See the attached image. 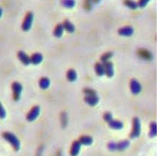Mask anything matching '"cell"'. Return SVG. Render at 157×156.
<instances>
[{
  "label": "cell",
  "instance_id": "obj_1",
  "mask_svg": "<svg viewBox=\"0 0 157 156\" xmlns=\"http://www.w3.org/2000/svg\"><path fill=\"white\" fill-rule=\"evenodd\" d=\"M2 136L7 142L10 143L11 146L13 147V149L16 151L19 150L21 147V143L16 135H14L13 133H10V132H5L2 134Z\"/></svg>",
  "mask_w": 157,
  "mask_h": 156
},
{
  "label": "cell",
  "instance_id": "obj_2",
  "mask_svg": "<svg viewBox=\"0 0 157 156\" xmlns=\"http://www.w3.org/2000/svg\"><path fill=\"white\" fill-rule=\"evenodd\" d=\"M130 142L128 140H123L122 142H120L117 143L115 142H110L108 144V149L111 151H122L127 149L129 147Z\"/></svg>",
  "mask_w": 157,
  "mask_h": 156
},
{
  "label": "cell",
  "instance_id": "obj_3",
  "mask_svg": "<svg viewBox=\"0 0 157 156\" xmlns=\"http://www.w3.org/2000/svg\"><path fill=\"white\" fill-rule=\"evenodd\" d=\"M141 132V123L139 118L134 117L133 119V129H132V133L130 134L131 139H136L140 135Z\"/></svg>",
  "mask_w": 157,
  "mask_h": 156
},
{
  "label": "cell",
  "instance_id": "obj_4",
  "mask_svg": "<svg viewBox=\"0 0 157 156\" xmlns=\"http://www.w3.org/2000/svg\"><path fill=\"white\" fill-rule=\"evenodd\" d=\"M33 18H34V16H33V13H28L27 16H26L25 18H24L23 24H22V29H23L24 31L27 32L30 29L32 25H33Z\"/></svg>",
  "mask_w": 157,
  "mask_h": 156
},
{
  "label": "cell",
  "instance_id": "obj_5",
  "mask_svg": "<svg viewBox=\"0 0 157 156\" xmlns=\"http://www.w3.org/2000/svg\"><path fill=\"white\" fill-rule=\"evenodd\" d=\"M40 112V108L38 106H35L31 109V111L28 113L27 116V120L29 122H33L38 117Z\"/></svg>",
  "mask_w": 157,
  "mask_h": 156
},
{
  "label": "cell",
  "instance_id": "obj_6",
  "mask_svg": "<svg viewBox=\"0 0 157 156\" xmlns=\"http://www.w3.org/2000/svg\"><path fill=\"white\" fill-rule=\"evenodd\" d=\"M12 90L13 92V98L15 101H18L20 99L21 94L23 87L19 82H13L12 84Z\"/></svg>",
  "mask_w": 157,
  "mask_h": 156
},
{
  "label": "cell",
  "instance_id": "obj_7",
  "mask_svg": "<svg viewBox=\"0 0 157 156\" xmlns=\"http://www.w3.org/2000/svg\"><path fill=\"white\" fill-rule=\"evenodd\" d=\"M130 89L134 95H137L141 92V84L136 79H132L130 82Z\"/></svg>",
  "mask_w": 157,
  "mask_h": 156
},
{
  "label": "cell",
  "instance_id": "obj_8",
  "mask_svg": "<svg viewBox=\"0 0 157 156\" xmlns=\"http://www.w3.org/2000/svg\"><path fill=\"white\" fill-rule=\"evenodd\" d=\"M103 65H104V71H105L106 75L109 78L113 77L114 75V68L113 63L108 61V62H104Z\"/></svg>",
  "mask_w": 157,
  "mask_h": 156
},
{
  "label": "cell",
  "instance_id": "obj_9",
  "mask_svg": "<svg viewBox=\"0 0 157 156\" xmlns=\"http://www.w3.org/2000/svg\"><path fill=\"white\" fill-rule=\"evenodd\" d=\"M18 59L24 64V65H29L30 64V57L28 56L25 52L20 51L18 53Z\"/></svg>",
  "mask_w": 157,
  "mask_h": 156
},
{
  "label": "cell",
  "instance_id": "obj_10",
  "mask_svg": "<svg viewBox=\"0 0 157 156\" xmlns=\"http://www.w3.org/2000/svg\"><path fill=\"white\" fill-rule=\"evenodd\" d=\"M134 33V29L130 26H127V27H124L118 30V34L122 35V36L125 37H129L132 36Z\"/></svg>",
  "mask_w": 157,
  "mask_h": 156
},
{
  "label": "cell",
  "instance_id": "obj_11",
  "mask_svg": "<svg viewBox=\"0 0 157 156\" xmlns=\"http://www.w3.org/2000/svg\"><path fill=\"white\" fill-rule=\"evenodd\" d=\"M106 122H107L110 127L113 129L120 130V129L123 128V125L122 122H121V121H119V120H113V117L110 118L109 120H108L107 121H106Z\"/></svg>",
  "mask_w": 157,
  "mask_h": 156
},
{
  "label": "cell",
  "instance_id": "obj_12",
  "mask_svg": "<svg viewBox=\"0 0 157 156\" xmlns=\"http://www.w3.org/2000/svg\"><path fill=\"white\" fill-rule=\"evenodd\" d=\"M82 144L78 141H76L73 143V145L71 149L70 154L71 156H77L80 152V149H81Z\"/></svg>",
  "mask_w": 157,
  "mask_h": 156
},
{
  "label": "cell",
  "instance_id": "obj_13",
  "mask_svg": "<svg viewBox=\"0 0 157 156\" xmlns=\"http://www.w3.org/2000/svg\"><path fill=\"white\" fill-rule=\"evenodd\" d=\"M85 101L88 105L94 106H96L98 103L99 98L96 95H86V97L85 98Z\"/></svg>",
  "mask_w": 157,
  "mask_h": 156
},
{
  "label": "cell",
  "instance_id": "obj_14",
  "mask_svg": "<svg viewBox=\"0 0 157 156\" xmlns=\"http://www.w3.org/2000/svg\"><path fill=\"white\" fill-rule=\"evenodd\" d=\"M44 57L40 53H35L30 57V63L33 65H39L42 62Z\"/></svg>",
  "mask_w": 157,
  "mask_h": 156
},
{
  "label": "cell",
  "instance_id": "obj_15",
  "mask_svg": "<svg viewBox=\"0 0 157 156\" xmlns=\"http://www.w3.org/2000/svg\"><path fill=\"white\" fill-rule=\"evenodd\" d=\"M63 26L64 29H65L69 33H73L75 31V27H74V25L70 21H68V20H65L63 22Z\"/></svg>",
  "mask_w": 157,
  "mask_h": 156
},
{
  "label": "cell",
  "instance_id": "obj_16",
  "mask_svg": "<svg viewBox=\"0 0 157 156\" xmlns=\"http://www.w3.org/2000/svg\"><path fill=\"white\" fill-rule=\"evenodd\" d=\"M78 142L82 145H90L93 143V139L89 136H83L79 139Z\"/></svg>",
  "mask_w": 157,
  "mask_h": 156
},
{
  "label": "cell",
  "instance_id": "obj_17",
  "mask_svg": "<svg viewBox=\"0 0 157 156\" xmlns=\"http://www.w3.org/2000/svg\"><path fill=\"white\" fill-rule=\"evenodd\" d=\"M39 86L43 90H46V89L48 88L50 86V80L49 79L46 77L41 78L40 81H39Z\"/></svg>",
  "mask_w": 157,
  "mask_h": 156
},
{
  "label": "cell",
  "instance_id": "obj_18",
  "mask_svg": "<svg viewBox=\"0 0 157 156\" xmlns=\"http://www.w3.org/2000/svg\"><path fill=\"white\" fill-rule=\"evenodd\" d=\"M95 70H96L97 75L99 76H104L105 74L104 65L101 64V63H96V67H95Z\"/></svg>",
  "mask_w": 157,
  "mask_h": 156
},
{
  "label": "cell",
  "instance_id": "obj_19",
  "mask_svg": "<svg viewBox=\"0 0 157 156\" xmlns=\"http://www.w3.org/2000/svg\"><path fill=\"white\" fill-rule=\"evenodd\" d=\"M63 32H64V28L63 24H58L54 30V35L56 38H60L63 34Z\"/></svg>",
  "mask_w": 157,
  "mask_h": 156
},
{
  "label": "cell",
  "instance_id": "obj_20",
  "mask_svg": "<svg viewBox=\"0 0 157 156\" xmlns=\"http://www.w3.org/2000/svg\"><path fill=\"white\" fill-rule=\"evenodd\" d=\"M67 79H68V81H76V79H77V74H76V72L74 70H69L67 73Z\"/></svg>",
  "mask_w": 157,
  "mask_h": 156
},
{
  "label": "cell",
  "instance_id": "obj_21",
  "mask_svg": "<svg viewBox=\"0 0 157 156\" xmlns=\"http://www.w3.org/2000/svg\"><path fill=\"white\" fill-rule=\"evenodd\" d=\"M123 3L126 5V7H129L130 9H132V10H135L138 7V5L136 2L133 1V0H124L123 1Z\"/></svg>",
  "mask_w": 157,
  "mask_h": 156
},
{
  "label": "cell",
  "instance_id": "obj_22",
  "mask_svg": "<svg viewBox=\"0 0 157 156\" xmlns=\"http://www.w3.org/2000/svg\"><path fill=\"white\" fill-rule=\"evenodd\" d=\"M62 5L66 8H72L75 6V1L74 0H62Z\"/></svg>",
  "mask_w": 157,
  "mask_h": 156
},
{
  "label": "cell",
  "instance_id": "obj_23",
  "mask_svg": "<svg viewBox=\"0 0 157 156\" xmlns=\"http://www.w3.org/2000/svg\"><path fill=\"white\" fill-rule=\"evenodd\" d=\"M150 128H151V131H150V137L151 138H153V137H155L156 136V122H152V123H151V125H150Z\"/></svg>",
  "mask_w": 157,
  "mask_h": 156
},
{
  "label": "cell",
  "instance_id": "obj_24",
  "mask_svg": "<svg viewBox=\"0 0 157 156\" xmlns=\"http://www.w3.org/2000/svg\"><path fill=\"white\" fill-rule=\"evenodd\" d=\"M113 57V53L112 52H107V53L104 54V55L102 56L101 58V60L103 62H106L109 61V59Z\"/></svg>",
  "mask_w": 157,
  "mask_h": 156
},
{
  "label": "cell",
  "instance_id": "obj_25",
  "mask_svg": "<svg viewBox=\"0 0 157 156\" xmlns=\"http://www.w3.org/2000/svg\"><path fill=\"white\" fill-rule=\"evenodd\" d=\"M6 117V111L3 107L2 104L0 102V119H4Z\"/></svg>",
  "mask_w": 157,
  "mask_h": 156
},
{
  "label": "cell",
  "instance_id": "obj_26",
  "mask_svg": "<svg viewBox=\"0 0 157 156\" xmlns=\"http://www.w3.org/2000/svg\"><path fill=\"white\" fill-rule=\"evenodd\" d=\"M84 92L86 94V95H96V91L89 88L85 89V90H84Z\"/></svg>",
  "mask_w": 157,
  "mask_h": 156
},
{
  "label": "cell",
  "instance_id": "obj_27",
  "mask_svg": "<svg viewBox=\"0 0 157 156\" xmlns=\"http://www.w3.org/2000/svg\"><path fill=\"white\" fill-rule=\"evenodd\" d=\"M149 2H150V0H140L139 2L137 3L138 7H142V8H143V7L146 6L147 4Z\"/></svg>",
  "mask_w": 157,
  "mask_h": 156
},
{
  "label": "cell",
  "instance_id": "obj_28",
  "mask_svg": "<svg viewBox=\"0 0 157 156\" xmlns=\"http://www.w3.org/2000/svg\"><path fill=\"white\" fill-rule=\"evenodd\" d=\"M2 13H3L2 9L0 8V18H1V17H2Z\"/></svg>",
  "mask_w": 157,
  "mask_h": 156
},
{
  "label": "cell",
  "instance_id": "obj_29",
  "mask_svg": "<svg viewBox=\"0 0 157 156\" xmlns=\"http://www.w3.org/2000/svg\"><path fill=\"white\" fill-rule=\"evenodd\" d=\"M99 1H100V0H92V2H93L95 3H98Z\"/></svg>",
  "mask_w": 157,
  "mask_h": 156
}]
</instances>
